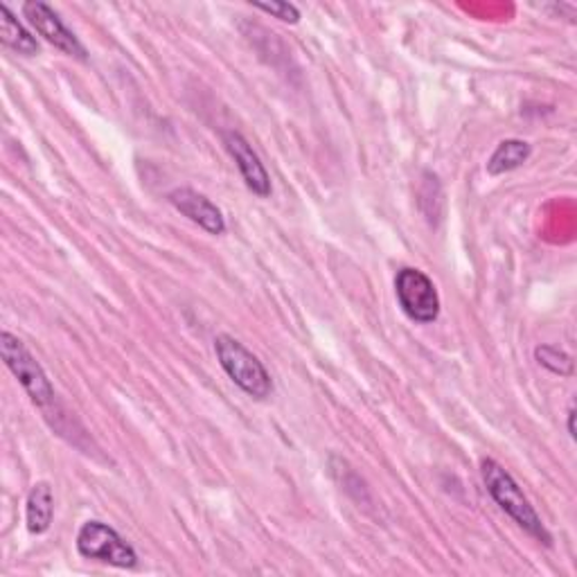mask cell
<instances>
[{"mask_svg": "<svg viewBox=\"0 0 577 577\" xmlns=\"http://www.w3.org/2000/svg\"><path fill=\"white\" fill-rule=\"evenodd\" d=\"M0 41L19 54H39L37 39L19 23V19L10 12L8 6H0Z\"/></svg>", "mask_w": 577, "mask_h": 577, "instance_id": "30bf717a", "label": "cell"}, {"mask_svg": "<svg viewBox=\"0 0 577 577\" xmlns=\"http://www.w3.org/2000/svg\"><path fill=\"white\" fill-rule=\"evenodd\" d=\"M0 354H3L6 366L12 371V375L21 382L28 397L45 413L57 404L54 388L43 373L39 361L32 356V352L26 347V343L14 336L12 332L0 334Z\"/></svg>", "mask_w": 577, "mask_h": 577, "instance_id": "3957f363", "label": "cell"}, {"mask_svg": "<svg viewBox=\"0 0 577 577\" xmlns=\"http://www.w3.org/2000/svg\"><path fill=\"white\" fill-rule=\"evenodd\" d=\"M255 10H262L266 14H271L273 19H280L282 23H292L296 26L301 21V12L296 6L292 3H282V0H277V3H253Z\"/></svg>", "mask_w": 577, "mask_h": 577, "instance_id": "4fadbf2b", "label": "cell"}, {"mask_svg": "<svg viewBox=\"0 0 577 577\" xmlns=\"http://www.w3.org/2000/svg\"><path fill=\"white\" fill-rule=\"evenodd\" d=\"M52 515H54V496H52V487L48 483H37L30 489L28 496V505H26V522H28V530L32 535H43L48 533L50 524H52Z\"/></svg>", "mask_w": 577, "mask_h": 577, "instance_id": "9c48e42d", "label": "cell"}, {"mask_svg": "<svg viewBox=\"0 0 577 577\" xmlns=\"http://www.w3.org/2000/svg\"><path fill=\"white\" fill-rule=\"evenodd\" d=\"M397 301L404 314L415 323H433L441 316V296L436 286L417 269H402L395 280Z\"/></svg>", "mask_w": 577, "mask_h": 577, "instance_id": "277c9868", "label": "cell"}, {"mask_svg": "<svg viewBox=\"0 0 577 577\" xmlns=\"http://www.w3.org/2000/svg\"><path fill=\"white\" fill-rule=\"evenodd\" d=\"M170 203L185 214L190 222L201 226L210 235H222L226 231V222L222 210L216 207L207 196L199 194L192 188H176L170 192Z\"/></svg>", "mask_w": 577, "mask_h": 577, "instance_id": "52a82bcc", "label": "cell"}, {"mask_svg": "<svg viewBox=\"0 0 577 577\" xmlns=\"http://www.w3.org/2000/svg\"><path fill=\"white\" fill-rule=\"evenodd\" d=\"M214 352L220 358L222 368L226 375L251 397L255 399H266L273 391L271 375L262 366V361L249 352L237 338L229 334H220L214 338Z\"/></svg>", "mask_w": 577, "mask_h": 577, "instance_id": "7a4b0ae2", "label": "cell"}, {"mask_svg": "<svg viewBox=\"0 0 577 577\" xmlns=\"http://www.w3.org/2000/svg\"><path fill=\"white\" fill-rule=\"evenodd\" d=\"M78 550L87 559H100L118 568H133L138 564L135 550L107 524L87 522L78 535Z\"/></svg>", "mask_w": 577, "mask_h": 577, "instance_id": "5b68a950", "label": "cell"}, {"mask_svg": "<svg viewBox=\"0 0 577 577\" xmlns=\"http://www.w3.org/2000/svg\"><path fill=\"white\" fill-rule=\"evenodd\" d=\"M568 433H570V438H575V411L573 408L568 413Z\"/></svg>", "mask_w": 577, "mask_h": 577, "instance_id": "5bb4252c", "label": "cell"}, {"mask_svg": "<svg viewBox=\"0 0 577 577\" xmlns=\"http://www.w3.org/2000/svg\"><path fill=\"white\" fill-rule=\"evenodd\" d=\"M480 474L487 492L500 505V510L505 515H510L528 535H533L544 544H550V535L546 526L541 524L539 515L535 513V508L522 492V487L517 485V480L492 458H485L480 463Z\"/></svg>", "mask_w": 577, "mask_h": 577, "instance_id": "6da1fadb", "label": "cell"}, {"mask_svg": "<svg viewBox=\"0 0 577 577\" xmlns=\"http://www.w3.org/2000/svg\"><path fill=\"white\" fill-rule=\"evenodd\" d=\"M530 156V144L522 142V140H503L496 152L492 154L489 163H487V172L492 176L513 172L517 168H522Z\"/></svg>", "mask_w": 577, "mask_h": 577, "instance_id": "8fae6325", "label": "cell"}, {"mask_svg": "<svg viewBox=\"0 0 577 577\" xmlns=\"http://www.w3.org/2000/svg\"><path fill=\"white\" fill-rule=\"evenodd\" d=\"M535 356H537L539 364L544 368H548L550 373H555L559 377H570L573 375V358L566 352H561L559 347L541 345V347H537Z\"/></svg>", "mask_w": 577, "mask_h": 577, "instance_id": "7c38bea8", "label": "cell"}, {"mask_svg": "<svg viewBox=\"0 0 577 577\" xmlns=\"http://www.w3.org/2000/svg\"><path fill=\"white\" fill-rule=\"evenodd\" d=\"M224 144H226L229 154L235 159V163H237V168H240L249 190L255 192L257 196H269L271 194L269 172L264 170L260 156L253 152L249 140L242 133H237V131H226L224 133Z\"/></svg>", "mask_w": 577, "mask_h": 577, "instance_id": "ba28073f", "label": "cell"}, {"mask_svg": "<svg viewBox=\"0 0 577 577\" xmlns=\"http://www.w3.org/2000/svg\"><path fill=\"white\" fill-rule=\"evenodd\" d=\"M23 14L28 19V23L48 41L52 43L57 50L70 54V57H80V59H87V50L84 45L80 43V39L72 34L63 23L61 19L57 17V12L41 3V0H30V3L23 6Z\"/></svg>", "mask_w": 577, "mask_h": 577, "instance_id": "8992f818", "label": "cell"}]
</instances>
